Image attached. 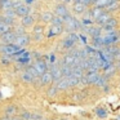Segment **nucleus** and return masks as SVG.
I'll return each instance as SVG.
<instances>
[{
	"instance_id": "nucleus-49",
	"label": "nucleus",
	"mask_w": 120,
	"mask_h": 120,
	"mask_svg": "<svg viewBox=\"0 0 120 120\" xmlns=\"http://www.w3.org/2000/svg\"><path fill=\"white\" fill-rule=\"evenodd\" d=\"M0 98H1V93H0Z\"/></svg>"
},
{
	"instance_id": "nucleus-10",
	"label": "nucleus",
	"mask_w": 120,
	"mask_h": 120,
	"mask_svg": "<svg viewBox=\"0 0 120 120\" xmlns=\"http://www.w3.org/2000/svg\"><path fill=\"white\" fill-rule=\"evenodd\" d=\"M29 43H30V38L27 36V35H19V36H17L16 40H14V44H17L21 48L26 47Z\"/></svg>"
},
{
	"instance_id": "nucleus-19",
	"label": "nucleus",
	"mask_w": 120,
	"mask_h": 120,
	"mask_svg": "<svg viewBox=\"0 0 120 120\" xmlns=\"http://www.w3.org/2000/svg\"><path fill=\"white\" fill-rule=\"evenodd\" d=\"M119 7H120V0H111L110 1V4L107 5V12H115L116 9H119Z\"/></svg>"
},
{
	"instance_id": "nucleus-23",
	"label": "nucleus",
	"mask_w": 120,
	"mask_h": 120,
	"mask_svg": "<svg viewBox=\"0 0 120 120\" xmlns=\"http://www.w3.org/2000/svg\"><path fill=\"white\" fill-rule=\"evenodd\" d=\"M110 1H111V0H96V1H94V7H97V8H107V5H109L110 4Z\"/></svg>"
},
{
	"instance_id": "nucleus-33",
	"label": "nucleus",
	"mask_w": 120,
	"mask_h": 120,
	"mask_svg": "<svg viewBox=\"0 0 120 120\" xmlns=\"http://www.w3.org/2000/svg\"><path fill=\"white\" fill-rule=\"evenodd\" d=\"M11 57H9V56H4V57H1L0 58V63H1V65L3 66H7V65H9V63H11Z\"/></svg>"
},
{
	"instance_id": "nucleus-35",
	"label": "nucleus",
	"mask_w": 120,
	"mask_h": 120,
	"mask_svg": "<svg viewBox=\"0 0 120 120\" xmlns=\"http://www.w3.org/2000/svg\"><path fill=\"white\" fill-rule=\"evenodd\" d=\"M67 38H70V39L72 40V41H75V43L79 41V34H76V32H70Z\"/></svg>"
},
{
	"instance_id": "nucleus-45",
	"label": "nucleus",
	"mask_w": 120,
	"mask_h": 120,
	"mask_svg": "<svg viewBox=\"0 0 120 120\" xmlns=\"http://www.w3.org/2000/svg\"><path fill=\"white\" fill-rule=\"evenodd\" d=\"M0 120H12V119H11V117L7 116V117H3V119H0Z\"/></svg>"
},
{
	"instance_id": "nucleus-44",
	"label": "nucleus",
	"mask_w": 120,
	"mask_h": 120,
	"mask_svg": "<svg viewBox=\"0 0 120 120\" xmlns=\"http://www.w3.org/2000/svg\"><path fill=\"white\" fill-rule=\"evenodd\" d=\"M25 1H26L27 4H32V3H34V0H25Z\"/></svg>"
},
{
	"instance_id": "nucleus-4",
	"label": "nucleus",
	"mask_w": 120,
	"mask_h": 120,
	"mask_svg": "<svg viewBox=\"0 0 120 120\" xmlns=\"http://www.w3.org/2000/svg\"><path fill=\"white\" fill-rule=\"evenodd\" d=\"M111 18H112V17H111V13H110V12H103V13H102L101 16L94 21V25L98 26V27H103Z\"/></svg>"
},
{
	"instance_id": "nucleus-43",
	"label": "nucleus",
	"mask_w": 120,
	"mask_h": 120,
	"mask_svg": "<svg viewBox=\"0 0 120 120\" xmlns=\"http://www.w3.org/2000/svg\"><path fill=\"white\" fill-rule=\"evenodd\" d=\"M34 53H35V54H34V56H35V58H40V54H39V52H34Z\"/></svg>"
},
{
	"instance_id": "nucleus-37",
	"label": "nucleus",
	"mask_w": 120,
	"mask_h": 120,
	"mask_svg": "<svg viewBox=\"0 0 120 120\" xmlns=\"http://www.w3.org/2000/svg\"><path fill=\"white\" fill-rule=\"evenodd\" d=\"M3 22H5L7 25H13L14 23V18H11V17H4L3 16Z\"/></svg>"
},
{
	"instance_id": "nucleus-20",
	"label": "nucleus",
	"mask_w": 120,
	"mask_h": 120,
	"mask_svg": "<svg viewBox=\"0 0 120 120\" xmlns=\"http://www.w3.org/2000/svg\"><path fill=\"white\" fill-rule=\"evenodd\" d=\"M85 8H86V7L84 5L83 3H74V7H72L74 12H75L76 14H81V13H84V12H85Z\"/></svg>"
},
{
	"instance_id": "nucleus-26",
	"label": "nucleus",
	"mask_w": 120,
	"mask_h": 120,
	"mask_svg": "<svg viewBox=\"0 0 120 120\" xmlns=\"http://www.w3.org/2000/svg\"><path fill=\"white\" fill-rule=\"evenodd\" d=\"M53 17H54V16H53L50 12H44V13L41 14V21L43 22H52Z\"/></svg>"
},
{
	"instance_id": "nucleus-31",
	"label": "nucleus",
	"mask_w": 120,
	"mask_h": 120,
	"mask_svg": "<svg viewBox=\"0 0 120 120\" xmlns=\"http://www.w3.org/2000/svg\"><path fill=\"white\" fill-rule=\"evenodd\" d=\"M17 14H16V11H14L13 8L12 9H7L5 13H4V17H11V18H14Z\"/></svg>"
},
{
	"instance_id": "nucleus-3",
	"label": "nucleus",
	"mask_w": 120,
	"mask_h": 120,
	"mask_svg": "<svg viewBox=\"0 0 120 120\" xmlns=\"http://www.w3.org/2000/svg\"><path fill=\"white\" fill-rule=\"evenodd\" d=\"M105 54L110 56L111 60H119L120 58V48L117 45H110V47H105Z\"/></svg>"
},
{
	"instance_id": "nucleus-12",
	"label": "nucleus",
	"mask_w": 120,
	"mask_h": 120,
	"mask_svg": "<svg viewBox=\"0 0 120 120\" xmlns=\"http://www.w3.org/2000/svg\"><path fill=\"white\" fill-rule=\"evenodd\" d=\"M58 90H66L67 88H70V84H68V78H61L60 80L56 84Z\"/></svg>"
},
{
	"instance_id": "nucleus-16",
	"label": "nucleus",
	"mask_w": 120,
	"mask_h": 120,
	"mask_svg": "<svg viewBox=\"0 0 120 120\" xmlns=\"http://www.w3.org/2000/svg\"><path fill=\"white\" fill-rule=\"evenodd\" d=\"M62 31H63V26H56V25H52V27H50V30H49V34H48V38L60 35Z\"/></svg>"
},
{
	"instance_id": "nucleus-47",
	"label": "nucleus",
	"mask_w": 120,
	"mask_h": 120,
	"mask_svg": "<svg viewBox=\"0 0 120 120\" xmlns=\"http://www.w3.org/2000/svg\"><path fill=\"white\" fill-rule=\"evenodd\" d=\"M1 21H3V17H1V16H0V22H1Z\"/></svg>"
},
{
	"instance_id": "nucleus-11",
	"label": "nucleus",
	"mask_w": 120,
	"mask_h": 120,
	"mask_svg": "<svg viewBox=\"0 0 120 120\" xmlns=\"http://www.w3.org/2000/svg\"><path fill=\"white\" fill-rule=\"evenodd\" d=\"M53 81V78H52V72L49 70L47 72H44L41 76H40V84L41 85H47V84H50Z\"/></svg>"
},
{
	"instance_id": "nucleus-7",
	"label": "nucleus",
	"mask_w": 120,
	"mask_h": 120,
	"mask_svg": "<svg viewBox=\"0 0 120 120\" xmlns=\"http://www.w3.org/2000/svg\"><path fill=\"white\" fill-rule=\"evenodd\" d=\"M34 67L36 68V71L39 72V75L41 76L44 72H47V71H48V63L44 62L43 60H38L36 62L34 63Z\"/></svg>"
},
{
	"instance_id": "nucleus-27",
	"label": "nucleus",
	"mask_w": 120,
	"mask_h": 120,
	"mask_svg": "<svg viewBox=\"0 0 120 120\" xmlns=\"http://www.w3.org/2000/svg\"><path fill=\"white\" fill-rule=\"evenodd\" d=\"M52 25H56V26H63V25H65V21H63V18H61V17L54 16L52 18Z\"/></svg>"
},
{
	"instance_id": "nucleus-48",
	"label": "nucleus",
	"mask_w": 120,
	"mask_h": 120,
	"mask_svg": "<svg viewBox=\"0 0 120 120\" xmlns=\"http://www.w3.org/2000/svg\"><path fill=\"white\" fill-rule=\"evenodd\" d=\"M117 35H119V39H120V32H119V34H117Z\"/></svg>"
},
{
	"instance_id": "nucleus-41",
	"label": "nucleus",
	"mask_w": 120,
	"mask_h": 120,
	"mask_svg": "<svg viewBox=\"0 0 120 120\" xmlns=\"http://www.w3.org/2000/svg\"><path fill=\"white\" fill-rule=\"evenodd\" d=\"M79 39H80L81 41H83V44H84V45H86V44H88V43H86V38L84 36V35H81V34H80V35H79Z\"/></svg>"
},
{
	"instance_id": "nucleus-9",
	"label": "nucleus",
	"mask_w": 120,
	"mask_h": 120,
	"mask_svg": "<svg viewBox=\"0 0 120 120\" xmlns=\"http://www.w3.org/2000/svg\"><path fill=\"white\" fill-rule=\"evenodd\" d=\"M16 11V14L18 17H25V16H29L30 13H31V9H30L29 5H25V4H22L21 7H18V8L14 9Z\"/></svg>"
},
{
	"instance_id": "nucleus-30",
	"label": "nucleus",
	"mask_w": 120,
	"mask_h": 120,
	"mask_svg": "<svg viewBox=\"0 0 120 120\" xmlns=\"http://www.w3.org/2000/svg\"><path fill=\"white\" fill-rule=\"evenodd\" d=\"M96 114H97V116L102 117V119L107 116V112H106V110H105V109H102V107H98V109L96 110Z\"/></svg>"
},
{
	"instance_id": "nucleus-40",
	"label": "nucleus",
	"mask_w": 120,
	"mask_h": 120,
	"mask_svg": "<svg viewBox=\"0 0 120 120\" xmlns=\"http://www.w3.org/2000/svg\"><path fill=\"white\" fill-rule=\"evenodd\" d=\"M80 3H83L84 5H90V4H93V1H92V0H80Z\"/></svg>"
},
{
	"instance_id": "nucleus-18",
	"label": "nucleus",
	"mask_w": 120,
	"mask_h": 120,
	"mask_svg": "<svg viewBox=\"0 0 120 120\" xmlns=\"http://www.w3.org/2000/svg\"><path fill=\"white\" fill-rule=\"evenodd\" d=\"M22 26L23 27H30V26H32L34 25V17L31 16V14H29V16H25V17H22Z\"/></svg>"
},
{
	"instance_id": "nucleus-46",
	"label": "nucleus",
	"mask_w": 120,
	"mask_h": 120,
	"mask_svg": "<svg viewBox=\"0 0 120 120\" xmlns=\"http://www.w3.org/2000/svg\"><path fill=\"white\" fill-rule=\"evenodd\" d=\"M12 120H22V119H19V117H13Z\"/></svg>"
},
{
	"instance_id": "nucleus-42",
	"label": "nucleus",
	"mask_w": 120,
	"mask_h": 120,
	"mask_svg": "<svg viewBox=\"0 0 120 120\" xmlns=\"http://www.w3.org/2000/svg\"><path fill=\"white\" fill-rule=\"evenodd\" d=\"M49 61H50V63H56V57H54V54H52L49 57Z\"/></svg>"
},
{
	"instance_id": "nucleus-29",
	"label": "nucleus",
	"mask_w": 120,
	"mask_h": 120,
	"mask_svg": "<svg viewBox=\"0 0 120 120\" xmlns=\"http://www.w3.org/2000/svg\"><path fill=\"white\" fill-rule=\"evenodd\" d=\"M80 22H81V25H83L84 27H90V26H93V23H94V21L90 19V18H83Z\"/></svg>"
},
{
	"instance_id": "nucleus-36",
	"label": "nucleus",
	"mask_w": 120,
	"mask_h": 120,
	"mask_svg": "<svg viewBox=\"0 0 120 120\" xmlns=\"http://www.w3.org/2000/svg\"><path fill=\"white\" fill-rule=\"evenodd\" d=\"M14 34H16L17 36H19V35H25V30H23V27L17 26V27H16V30H14Z\"/></svg>"
},
{
	"instance_id": "nucleus-32",
	"label": "nucleus",
	"mask_w": 120,
	"mask_h": 120,
	"mask_svg": "<svg viewBox=\"0 0 120 120\" xmlns=\"http://www.w3.org/2000/svg\"><path fill=\"white\" fill-rule=\"evenodd\" d=\"M31 61V57H18L17 58V62L21 63V65H26Z\"/></svg>"
},
{
	"instance_id": "nucleus-24",
	"label": "nucleus",
	"mask_w": 120,
	"mask_h": 120,
	"mask_svg": "<svg viewBox=\"0 0 120 120\" xmlns=\"http://www.w3.org/2000/svg\"><path fill=\"white\" fill-rule=\"evenodd\" d=\"M11 25H7L5 22H0V35H3V34H7V32H9V31H12L11 30Z\"/></svg>"
},
{
	"instance_id": "nucleus-15",
	"label": "nucleus",
	"mask_w": 120,
	"mask_h": 120,
	"mask_svg": "<svg viewBox=\"0 0 120 120\" xmlns=\"http://www.w3.org/2000/svg\"><path fill=\"white\" fill-rule=\"evenodd\" d=\"M21 80L23 81V83H27V84H31L32 81L35 80V78L31 75V74L29 72V71H23V72H21Z\"/></svg>"
},
{
	"instance_id": "nucleus-6",
	"label": "nucleus",
	"mask_w": 120,
	"mask_h": 120,
	"mask_svg": "<svg viewBox=\"0 0 120 120\" xmlns=\"http://www.w3.org/2000/svg\"><path fill=\"white\" fill-rule=\"evenodd\" d=\"M50 72H52V78H53V81H58L61 78H63L62 76V71H61V67L60 66H57L56 63H52V66H50Z\"/></svg>"
},
{
	"instance_id": "nucleus-13",
	"label": "nucleus",
	"mask_w": 120,
	"mask_h": 120,
	"mask_svg": "<svg viewBox=\"0 0 120 120\" xmlns=\"http://www.w3.org/2000/svg\"><path fill=\"white\" fill-rule=\"evenodd\" d=\"M86 31H88V34L92 38H97V36H101L102 30L98 26H90V27H86Z\"/></svg>"
},
{
	"instance_id": "nucleus-28",
	"label": "nucleus",
	"mask_w": 120,
	"mask_h": 120,
	"mask_svg": "<svg viewBox=\"0 0 120 120\" xmlns=\"http://www.w3.org/2000/svg\"><path fill=\"white\" fill-rule=\"evenodd\" d=\"M68 84H70V86H78L79 84H80V79L70 76V78H68Z\"/></svg>"
},
{
	"instance_id": "nucleus-21",
	"label": "nucleus",
	"mask_w": 120,
	"mask_h": 120,
	"mask_svg": "<svg viewBox=\"0 0 120 120\" xmlns=\"http://www.w3.org/2000/svg\"><path fill=\"white\" fill-rule=\"evenodd\" d=\"M0 8H3L4 11L13 8V1L12 0H0Z\"/></svg>"
},
{
	"instance_id": "nucleus-1",
	"label": "nucleus",
	"mask_w": 120,
	"mask_h": 120,
	"mask_svg": "<svg viewBox=\"0 0 120 120\" xmlns=\"http://www.w3.org/2000/svg\"><path fill=\"white\" fill-rule=\"evenodd\" d=\"M102 39V47H110V45H116L117 41H120L119 35L115 32V34H105L101 35Z\"/></svg>"
},
{
	"instance_id": "nucleus-8",
	"label": "nucleus",
	"mask_w": 120,
	"mask_h": 120,
	"mask_svg": "<svg viewBox=\"0 0 120 120\" xmlns=\"http://www.w3.org/2000/svg\"><path fill=\"white\" fill-rule=\"evenodd\" d=\"M54 13H56V16L61 17V18H65L66 16H68V11L65 4H58L54 9Z\"/></svg>"
},
{
	"instance_id": "nucleus-34",
	"label": "nucleus",
	"mask_w": 120,
	"mask_h": 120,
	"mask_svg": "<svg viewBox=\"0 0 120 120\" xmlns=\"http://www.w3.org/2000/svg\"><path fill=\"white\" fill-rule=\"evenodd\" d=\"M57 92H58L57 86L53 85L52 88H49V90H48V96H49V97H53V96H56V94H57Z\"/></svg>"
},
{
	"instance_id": "nucleus-38",
	"label": "nucleus",
	"mask_w": 120,
	"mask_h": 120,
	"mask_svg": "<svg viewBox=\"0 0 120 120\" xmlns=\"http://www.w3.org/2000/svg\"><path fill=\"white\" fill-rule=\"evenodd\" d=\"M21 119L22 120H31V114L30 112H22V115H21Z\"/></svg>"
},
{
	"instance_id": "nucleus-14",
	"label": "nucleus",
	"mask_w": 120,
	"mask_h": 120,
	"mask_svg": "<svg viewBox=\"0 0 120 120\" xmlns=\"http://www.w3.org/2000/svg\"><path fill=\"white\" fill-rule=\"evenodd\" d=\"M102 13H103L102 8H97V7H94V8H92L90 11H89V18L93 19V21H96Z\"/></svg>"
},
{
	"instance_id": "nucleus-39",
	"label": "nucleus",
	"mask_w": 120,
	"mask_h": 120,
	"mask_svg": "<svg viewBox=\"0 0 120 120\" xmlns=\"http://www.w3.org/2000/svg\"><path fill=\"white\" fill-rule=\"evenodd\" d=\"M34 34H43V26L36 25V26L34 27Z\"/></svg>"
},
{
	"instance_id": "nucleus-17",
	"label": "nucleus",
	"mask_w": 120,
	"mask_h": 120,
	"mask_svg": "<svg viewBox=\"0 0 120 120\" xmlns=\"http://www.w3.org/2000/svg\"><path fill=\"white\" fill-rule=\"evenodd\" d=\"M61 71H62V76L63 78H70L71 74H72V67L71 66H67V65H61Z\"/></svg>"
},
{
	"instance_id": "nucleus-2",
	"label": "nucleus",
	"mask_w": 120,
	"mask_h": 120,
	"mask_svg": "<svg viewBox=\"0 0 120 120\" xmlns=\"http://www.w3.org/2000/svg\"><path fill=\"white\" fill-rule=\"evenodd\" d=\"M21 49V47H18L17 44L12 43V44H1L0 45V52L3 53L4 56H14V53H17Z\"/></svg>"
},
{
	"instance_id": "nucleus-25",
	"label": "nucleus",
	"mask_w": 120,
	"mask_h": 120,
	"mask_svg": "<svg viewBox=\"0 0 120 120\" xmlns=\"http://www.w3.org/2000/svg\"><path fill=\"white\" fill-rule=\"evenodd\" d=\"M16 112H17V109H16V106H13V105H11V106H8L5 109V115L7 116H14L16 115Z\"/></svg>"
},
{
	"instance_id": "nucleus-22",
	"label": "nucleus",
	"mask_w": 120,
	"mask_h": 120,
	"mask_svg": "<svg viewBox=\"0 0 120 120\" xmlns=\"http://www.w3.org/2000/svg\"><path fill=\"white\" fill-rule=\"evenodd\" d=\"M75 44H76V43H75V41H72V40H71L70 38H66V39L62 41V47H63V48H66V49H72V48L75 47Z\"/></svg>"
},
{
	"instance_id": "nucleus-5",
	"label": "nucleus",
	"mask_w": 120,
	"mask_h": 120,
	"mask_svg": "<svg viewBox=\"0 0 120 120\" xmlns=\"http://www.w3.org/2000/svg\"><path fill=\"white\" fill-rule=\"evenodd\" d=\"M16 38H17V35L14 34V31H9L7 34L0 35V41L3 44H12V43H14Z\"/></svg>"
}]
</instances>
